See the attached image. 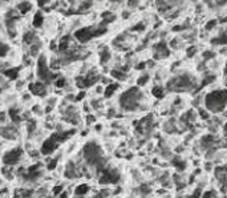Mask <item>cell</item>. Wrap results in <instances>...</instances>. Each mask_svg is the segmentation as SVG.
Listing matches in <instances>:
<instances>
[{
	"instance_id": "9f6ffc18",
	"label": "cell",
	"mask_w": 227,
	"mask_h": 198,
	"mask_svg": "<svg viewBox=\"0 0 227 198\" xmlns=\"http://www.w3.org/2000/svg\"><path fill=\"white\" fill-rule=\"evenodd\" d=\"M109 1H118V0H109Z\"/></svg>"
},
{
	"instance_id": "ba28073f",
	"label": "cell",
	"mask_w": 227,
	"mask_h": 198,
	"mask_svg": "<svg viewBox=\"0 0 227 198\" xmlns=\"http://www.w3.org/2000/svg\"><path fill=\"white\" fill-rule=\"evenodd\" d=\"M21 154H23V150L21 149H13V150H11V152H8L6 156L3 157V162L6 165H15V164H17L19 161H20V158H21Z\"/></svg>"
},
{
	"instance_id": "8992f818",
	"label": "cell",
	"mask_w": 227,
	"mask_h": 198,
	"mask_svg": "<svg viewBox=\"0 0 227 198\" xmlns=\"http://www.w3.org/2000/svg\"><path fill=\"white\" fill-rule=\"evenodd\" d=\"M75 37L80 43H88L90 39L94 37V27H85L75 32Z\"/></svg>"
},
{
	"instance_id": "ffe728a7",
	"label": "cell",
	"mask_w": 227,
	"mask_h": 198,
	"mask_svg": "<svg viewBox=\"0 0 227 198\" xmlns=\"http://www.w3.org/2000/svg\"><path fill=\"white\" fill-rule=\"evenodd\" d=\"M35 39H36V35H35V32H32V31H28V32H25V35H24V43L25 44H33L35 43Z\"/></svg>"
},
{
	"instance_id": "30bf717a",
	"label": "cell",
	"mask_w": 227,
	"mask_h": 198,
	"mask_svg": "<svg viewBox=\"0 0 227 198\" xmlns=\"http://www.w3.org/2000/svg\"><path fill=\"white\" fill-rule=\"evenodd\" d=\"M154 49H155V55H154L155 59H165L170 55L169 48H167L166 43H164V41L157 44V45L154 47Z\"/></svg>"
},
{
	"instance_id": "f6af8a7d",
	"label": "cell",
	"mask_w": 227,
	"mask_h": 198,
	"mask_svg": "<svg viewBox=\"0 0 227 198\" xmlns=\"http://www.w3.org/2000/svg\"><path fill=\"white\" fill-rule=\"evenodd\" d=\"M61 192H63V186H56L55 189H53V193H55L56 195H57V194H60Z\"/></svg>"
},
{
	"instance_id": "7c38bea8",
	"label": "cell",
	"mask_w": 227,
	"mask_h": 198,
	"mask_svg": "<svg viewBox=\"0 0 227 198\" xmlns=\"http://www.w3.org/2000/svg\"><path fill=\"white\" fill-rule=\"evenodd\" d=\"M32 9V4L29 3V1H20V3L16 6V11L19 12L20 15H25V13H28L29 11Z\"/></svg>"
},
{
	"instance_id": "7bdbcfd3",
	"label": "cell",
	"mask_w": 227,
	"mask_h": 198,
	"mask_svg": "<svg viewBox=\"0 0 227 198\" xmlns=\"http://www.w3.org/2000/svg\"><path fill=\"white\" fill-rule=\"evenodd\" d=\"M214 56H215V53H214V52H211V51H206L203 53V57L204 59H213Z\"/></svg>"
},
{
	"instance_id": "52a82bcc",
	"label": "cell",
	"mask_w": 227,
	"mask_h": 198,
	"mask_svg": "<svg viewBox=\"0 0 227 198\" xmlns=\"http://www.w3.org/2000/svg\"><path fill=\"white\" fill-rule=\"evenodd\" d=\"M120 180V174L116 170H102L100 177V184H116Z\"/></svg>"
},
{
	"instance_id": "681fc988",
	"label": "cell",
	"mask_w": 227,
	"mask_h": 198,
	"mask_svg": "<svg viewBox=\"0 0 227 198\" xmlns=\"http://www.w3.org/2000/svg\"><path fill=\"white\" fill-rule=\"evenodd\" d=\"M145 66H146V64H145V63H141V64H138V65H137V69H144Z\"/></svg>"
},
{
	"instance_id": "8fae6325",
	"label": "cell",
	"mask_w": 227,
	"mask_h": 198,
	"mask_svg": "<svg viewBox=\"0 0 227 198\" xmlns=\"http://www.w3.org/2000/svg\"><path fill=\"white\" fill-rule=\"evenodd\" d=\"M29 91H31L33 95H36V96H45V93H47V88H45V85H44L41 81L29 84Z\"/></svg>"
},
{
	"instance_id": "277c9868",
	"label": "cell",
	"mask_w": 227,
	"mask_h": 198,
	"mask_svg": "<svg viewBox=\"0 0 227 198\" xmlns=\"http://www.w3.org/2000/svg\"><path fill=\"white\" fill-rule=\"evenodd\" d=\"M84 156H85L86 161L92 165H96L97 168H100L102 165V157H101V149L96 145V144L90 142L84 148Z\"/></svg>"
},
{
	"instance_id": "7a4b0ae2",
	"label": "cell",
	"mask_w": 227,
	"mask_h": 198,
	"mask_svg": "<svg viewBox=\"0 0 227 198\" xmlns=\"http://www.w3.org/2000/svg\"><path fill=\"white\" fill-rule=\"evenodd\" d=\"M141 97V93L138 91V88H130L126 92H124L120 97L121 106L126 110H134L138 106V101Z\"/></svg>"
},
{
	"instance_id": "d4e9b609",
	"label": "cell",
	"mask_w": 227,
	"mask_h": 198,
	"mask_svg": "<svg viewBox=\"0 0 227 198\" xmlns=\"http://www.w3.org/2000/svg\"><path fill=\"white\" fill-rule=\"evenodd\" d=\"M76 175H77V173H76L75 165L70 162V164H69V168L66 169V172H65V177H68V178H75Z\"/></svg>"
},
{
	"instance_id": "4fadbf2b",
	"label": "cell",
	"mask_w": 227,
	"mask_h": 198,
	"mask_svg": "<svg viewBox=\"0 0 227 198\" xmlns=\"http://www.w3.org/2000/svg\"><path fill=\"white\" fill-rule=\"evenodd\" d=\"M19 72H20V68H9V69H6L3 72V75L6 77H8L9 80H15V78L19 76Z\"/></svg>"
},
{
	"instance_id": "5bb4252c",
	"label": "cell",
	"mask_w": 227,
	"mask_h": 198,
	"mask_svg": "<svg viewBox=\"0 0 227 198\" xmlns=\"http://www.w3.org/2000/svg\"><path fill=\"white\" fill-rule=\"evenodd\" d=\"M101 17H102V23L101 24H104V25H106V24H109V23H113V21L116 20V16L110 11H105L101 15Z\"/></svg>"
},
{
	"instance_id": "11a10c76",
	"label": "cell",
	"mask_w": 227,
	"mask_h": 198,
	"mask_svg": "<svg viewBox=\"0 0 227 198\" xmlns=\"http://www.w3.org/2000/svg\"><path fill=\"white\" fill-rule=\"evenodd\" d=\"M211 1H213V0H203V3H207V4L211 3Z\"/></svg>"
},
{
	"instance_id": "ab89813d",
	"label": "cell",
	"mask_w": 227,
	"mask_h": 198,
	"mask_svg": "<svg viewBox=\"0 0 227 198\" xmlns=\"http://www.w3.org/2000/svg\"><path fill=\"white\" fill-rule=\"evenodd\" d=\"M186 53H187V56H189V57H193V56L197 53V48H195V47H190V48H187Z\"/></svg>"
},
{
	"instance_id": "cb8c5ba5",
	"label": "cell",
	"mask_w": 227,
	"mask_h": 198,
	"mask_svg": "<svg viewBox=\"0 0 227 198\" xmlns=\"http://www.w3.org/2000/svg\"><path fill=\"white\" fill-rule=\"evenodd\" d=\"M110 76H113L114 78H117V80H125V77H126V75H125L122 71H118V69H113L112 72H110Z\"/></svg>"
},
{
	"instance_id": "6f0895ef",
	"label": "cell",
	"mask_w": 227,
	"mask_h": 198,
	"mask_svg": "<svg viewBox=\"0 0 227 198\" xmlns=\"http://www.w3.org/2000/svg\"><path fill=\"white\" fill-rule=\"evenodd\" d=\"M4 1H8V0H4Z\"/></svg>"
},
{
	"instance_id": "f35d334b",
	"label": "cell",
	"mask_w": 227,
	"mask_h": 198,
	"mask_svg": "<svg viewBox=\"0 0 227 198\" xmlns=\"http://www.w3.org/2000/svg\"><path fill=\"white\" fill-rule=\"evenodd\" d=\"M216 194L215 192H213V190H210V192H204L203 194H202V198H215Z\"/></svg>"
},
{
	"instance_id": "5b68a950",
	"label": "cell",
	"mask_w": 227,
	"mask_h": 198,
	"mask_svg": "<svg viewBox=\"0 0 227 198\" xmlns=\"http://www.w3.org/2000/svg\"><path fill=\"white\" fill-rule=\"evenodd\" d=\"M37 76L44 83H51L52 80L57 78V75L52 73L51 69L48 68V65H47V57L44 55H41L37 60Z\"/></svg>"
},
{
	"instance_id": "b9f144b4",
	"label": "cell",
	"mask_w": 227,
	"mask_h": 198,
	"mask_svg": "<svg viewBox=\"0 0 227 198\" xmlns=\"http://www.w3.org/2000/svg\"><path fill=\"white\" fill-rule=\"evenodd\" d=\"M199 115H201V117L203 118V120H207V118L210 117V115H209V112L204 109H199Z\"/></svg>"
},
{
	"instance_id": "816d5d0a",
	"label": "cell",
	"mask_w": 227,
	"mask_h": 198,
	"mask_svg": "<svg viewBox=\"0 0 227 198\" xmlns=\"http://www.w3.org/2000/svg\"><path fill=\"white\" fill-rule=\"evenodd\" d=\"M94 121V117L93 116H88V122H93Z\"/></svg>"
},
{
	"instance_id": "8d00e7d4",
	"label": "cell",
	"mask_w": 227,
	"mask_h": 198,
	"mask_svg": "<svg viewBox=\"0 0 227 198\" xmlns=\"http://www.w3.org/2000/svg\"><path fill=\"white\" fill-rule=\"evenodd\" d=\"M55 85L57 86V88H64V85H65V78H63V77L56 78V80H55Z\"/></svg>"
},
{
	"instance_id": "74e56055",
	"label": "cell",
	"mask_w": 227,
	"mask_h": 198,
	"mask_svg": "<svg viewBox=\"0 0 227 198\" xmlns=\"http://www.w3.org/2000/svg\"><path fill=\"white\" fill-rule=\"evenodd\" d=\"M39 51H40V47L36 45V44H32V47H31V56H36L39 53Z\"/></svg>"
},
{
	"instance_id": "f546056e",
	"label": "cell",
	"mask_w": 227,
	"mask_h": 198,
	"mask_svg": "<svg viewBox=\"0 0 227 198\" xmlns=\"http://www.w3.org/2000/svg\"><path fill=\"white\" fill-rule=\"evenodd\" d=\"M8 52H9L8 44L0 43V57H4V56H7V53H8Z\"/></svg>"
},
{
	"instance_id": "f5cc1de1",
	"label": "cell",
	"mask_w": 227,
	"mask_h": 198,
	"mask_svg": "<svg viewBox=\"0 0 227 198\" xmlns=\"http://www.w3.org/2000/svg\"><path fill=\"white\" fill-rule=\"evenodd\" d=\"M93 198H104V194H101V193H98V194H96Z\"/></svg>"
},
{
	"instance_id": "6da1fadb",
	"label": "cell",
	"mask_w": 227,
	"mask_h": 198,
	"mask_svg": "<svg viewBox=\"0 0 227 198\" xmlns=\"http://www.w3.org/2000/svg\"><path fill=\"white\" fill-rule=\"evenodd\" d=\"M227 92L224 89L214 91L204 97V105L211 112H222L226 108Z\"/></svg>"
},
{
	"instance_id": "44dd1931",
	"label": "cell",
	"mask_w": 227,
	"mask_h": 198,
	"mask_svg": "<svg viewBox=\"0 0 227 198\" xmlns=\"http://www.w3.org/2000/svg\"><path fill=\"white\" fill-rule=\"evenodd\" d=\"M152 93H153V96H154V97L162 98V97H164V93H165V92H164V88H162V86L157 85V86H153Z\"/></svg>"
},
{
	"instance_id": "d590c367",
	"label": "cell",
	"mask_w": 227,
	"mask_h": 198,
	"mask_svg": "<svg viewBox=\"0 0 227 198\" xmlns=\"http://www.w3.org/2000/svg\"><path fill=\"white\" fill-rule=\"evenodd\" d=\"M214 80H215V77H214V76H207V77L204 78L203 81H202V85H201V88H203V86L209 85V84H210V83H213Z\"/></svg>"
},
{
	"instance_id": "ac0fdd59",
	"label": "cell",
	"mask_w": 227,
	"mask_h": 198,
	"mask_svg": "<svg viewBox=\"0 0 227 198\" xmlns=\"http://www.w3.org/2000/svg\"><path fill=\"white\" fill-rule=\"evenodd\" d=\"M110 60V51L108 48H104L102 51L100 52V61L101 64H105Z\"/></svg>"
},
{
	"instance_id": "60d3db41",
	"label": "cell",
	"mask_w": 227,
	"mask_h": 198,
	"mask_svg": "<svg viewBox=\"0 0 227 198\" xmlns=\"http://www.w3.org/2000/svg\"><path fill=\"white\" fill-rule=\"evenodd\" d=\"M140 4V0H128V7L129 8H135Z\"/></svg>"
},
{
	"instance_id": "7402d4cb",
	"label": "cell",
	"mask_w": 227,
	"mask_h": 198,
	"mask_svg": "<svg viewBox=\"0 0 227 198\" xmlns=\"http://www.w3.org/2000/svg\"><path fill=\"white\" fill-rule=\"evenodd\" d=\"M88 192H89V186H88L86 184L78 185V186L76 187V194L77 195H85Z\"/></svg>"
},
{
	"instance_id": "3957f363",
	"label": "cell",
	"mask_w": 227,
	"mask_h": 198,
	"mask_svg": "<svg viewBox=\"0 0 227 198\" xmlns=\"http://www.w3.org/2000/svg\"><path fill=\"white\" fill-rule=\"evenodd\" d=\"M193 86H194V81H193V78L190 77L189 75L177 76V77H174L169 83V88L171 89V91H176V92L190 91Z\"/></svg>"
},
{
	"instance_id": "603a6c76",
	"label": "cell",
	"mask_w": 227,
	"mask_h": 198,
	"mask_svg": "<svg viewBox=\"0 0 227 198\" xmlns=\"http://www.w3.org/2000/svg\"><path fill=\"white\" fill-rule=\"evenodd\" d=\"M227 41L226 39V33H224V31L221 33V36H218V37H215L213 40V44H216V45H224Z\"/></svg>"
},
{
	"instance_id": "f1b7e54d",
	"label": "cell",
	"mask_w": 227,
	"mask_h": 198,
	"mask_svg": "<svg viewBox=\"0 0 227 198\" xmlns=\"http://www.w3.org/2000/svg\"><path fill=\"white\" fill-rule=\"evenodd\" d=\"M9 116H11L13 122H19V121H20V116H19V110L17 109H13V108L9 109Z\"/></svg>"
},
{
	"instance_id": "4316f807",
	"label": "cell",
	"mask_w": 227,
	"mask_h": 198,
	"mask_svg": "<svg viewBox=\"0 0 227 198\" xmlns=\"http://www.w3.org/2000/svg\"><path fill=\"white\" fill-rule=\"evenodd\" d=\"M92 7V0H84L81 6L78 7V12H84V11H88V9Z\"/></svg>"
},
{
	"instance_id": "836d02e7",
	"label": "cell",
	"mask_w": 227,
	"mask_h": 198,
	"mask_svg": "<svg viewBox=\"0 0 227 198\" xmlns=\"http://www.w3.org/2000/svg\"><path fill=\"white\" fill-rule=\"evenodd\" d=\"M147 81H149V76H147V75L141 76V77H140V78L137 80V85H138V86H144L145 84L147 83Z\"/></svg>"
},
{
	"instance_id": "9c48e42d",
	"label": "cell",
	"mask_w": 227,
	"mask_h": 198,
	"mask_svg": "<svg viewBox=\"0 0 227 198\" xmlns=\"http://www.w3.org/2000/svg\"><path fill=\"white\" fill-rule=\"evenodd\" d=\"M56 146H57V141H56L55 136L52 134L48 140L44 141L43 146H41V153H43V154H51V153L56 149Z\"/></svg>"
},
{
	"instance_id": "e575fe53",
	"label": "cell",
	"mask_w": 227,
	"mask_h": 198,
	"mask_svg": "<svg viewBox=\"0 0 227 198\" xmlns=\"http://www.w3.org/2000/svg\"><path fill=\"white\" fill-rule=\"evenodd\" d=\"M144 29H145V24L142 23V21H140L138 24H135V25L133 27L132 31L133 32H141V31H144Z\"/></svg>"
},
{
	"instance_id": "1f68e13d",
	"label": "cell",
	"mask_w": 227,
	"mask_h": 198,
	"mask_svg": "<svg viewBox=\"0 0 227 198\" xmlns=\"http://www.w3.org/2000/svg\"><path fill=\"white\" fill-rule=\"evenodd\" d=\"M218 25V20L216 19H213V20H210L209 23H206V25H204V29L206 31H211V29L214 28V27Z\"/></svg>"
},
{
	"instance_id": "2e32d148",
	"label": "cell",
	"mask_w": 227,
	"mask_h": 198,
	"mask_svg": "<svg viewBox=\"0 0 227 198\" xmlns=\"http://www.w3.org/2000/svg\"><path fill=\"white\" fill-rule=\"evenodd\" d=\"M68 49H69V36H64L60 40V43H59V51H60L61 53H64V52H66Z\"/></svg>"
},
{
	"instance_id": "d6986e66",
	"label": "cell",
	"mask_w": 227,
	"mask_h": 198,
	"mask_svg": "<svg viewBox=\"0 0 227 198\" xmlns=\"http://www.w3.org/2000/svg\"><path fill=\"white\" fill-rule=\"evenodd\" d=\"M117 89H118V84H109V85L105 88L104 95H105V97H110V96H113V93H114Z\"/></svg>"
},
{
	"instance_id": "f907efd6",
	"label": "cell",
	"mask_w": 227,
	"mask_h": 198,
	"mask_svg": "<svg viewBox=\"0 0 227 198\" xmlns=\"http://www.w3.org/2000/svg\"><path fill=\"white\" fill-rule=\"evenodd\" d=\"M129 15H130V12H129V11H124L122 16H124V19H128V17H129Z\"/></svg>"
},
{
	"instance_id": "d6a6232c",
	"label": "cell",
	"mask_w": 227,
	"mask_h": 198,
	"mask_svg": "<svg viewBox=\"0 0 227 198\" xmlns=\"http://www.w3.org/2000/svg\"><path fill=\"white\" fill-rule=\"evenodd\" d=\"M1 134H3L6 138H12V137H15V130L12 129V128H7L6 130H3Z\"/></svg>"
},
{
	"instance_id": "83f0119b",
	"label": "cell",
	"mask_w": 227,
	"mask_h": 198,
	"mask_svg": "<svg viewBox=\"0 0 227 198\" xmlns=\"http://www.w3.org/2000/svg\"><path fill=\"white\" fill-rule=\"evenodd\" d=\"M173 165L177 166V169L178 170H183L185 168H186V162L182 161V160H179V158H174V160H173Z\"/></svg>"
},
{
	"instance_id": "ee69618b",
	"label": "cell",
	"mask_w": 227,
	"mask_h": 198,
	"mask_svg": "<svg viewBox=\"0 0 227 198\" xmlns=\"http://www.w3.org/2000/svg\"><path fill=\"white\" fill-rule=\"evenodd\" d=\"M56 165H57V160H52V162H49V164H48V169L49 170H53L56 168Z\"/></svg>"
},
{
	"instance_id": "e0dca14e",
	"label": "cell",
	"mask_w": 227,
	"mask_h": 198,
	"mask_svg": "<svg viewBox=\"0 0 227 198\" xmlns=\"http://www.w3.org/2000/svg\"><path fill=\"white\" fill-rule=\"evenodd\" d=\"M214 142H215V137H214L213 134H207V136H203V137H202V145H203L204 148L211 146Z\"/></svg>"
},
{
	"instance_id": "4dcf8cb0",
	"label": "cell",
	"mask_w": 227,
	"mask_h": 198,
	"mask_svg": "<svg viewBox=\"0 0 227 198\" xmlns=\"http://www.w3.org/2000/svg\"><path fill=\"white\" fill-rule=\"evenodd\" d=\"M32 192L31 190H21V192L16 193V198H31Z\"/></svg>"
},
{
	"instance_id": "484cf974",
	"label": "cell",
	"mask_w": 227,
	"mask_h": 198,
	"mask_svg": "<svg viewBox=\"0 0 227 198\" xmlns=\"http://www.w3.org/2000/svg\"><path fill=\"white\" fill-rule=\"evenodd\" d=\"M224 174H226V168L224 166H219L215 169V175L221 178V181L224 184Z\"/></svg>"
},
{
	"instance_id": "bcb514c9",
	"label": "cell",
	"mask_w": 227,
	"mask_h": 198,
	"mask_svg": "<svg viewBox=\"0 0 227 198\" xmlns=\"http://www.w3.org/2000/svg\"><path fill=\"white\" fill-rule=\"evenodd\" d=\"M199 195H201V189H197L194 192V194L191 195V198H199Z\"/></svg>"
},
{
	"instance_id": "c3c4849f",
	"label": "cell",
	"mask_w": 227,
	"mask_h": 198,
	"mask_svg": "<svg viewBox=\"0 0 227 198\" xmlns=\"http://www.w3.org/2000/svg\"><path fill=\"white\" fill-rule=\"evenodd\" d=\"M37 4H39L40 7H44V6L47 4V0H37Z\"/></svg>"
},
{
	"instance_id": "db71d44e",
	"label": "cell",
	"mask_w": 227,
	"mask_h": 198,
	"mask_svg": "<svg viewBox=\"0 0 227 198\" xmlns=\"http://www.w3.org/2000/svg\"><path fill=\"white\" fill-rule=\"evenodd\" d=\"M61 198H66V193L63 192V194H61Z\"/></svg>"
},
{
	"instance_id": "7dc6e473",
	"label": "cell",
	"mask_w": 227,
	"mask_h": 198,
	"mask_svg": "<svg viewBox=\"0 0 227 198\" xmlns=\"http://www.w3.org/2000/svg\"><path fill=\"white\" fill-rule=\"evenodd\" d=\"M84 97H85V92H81L80 95H77V97H76V101H81Z\"/></svg>"
},
{
	"instance_id": "9a60e30c",
	"label": "cell",
	"mask_w": 227,
	"mask_h": 198,
	"mask_svg": "<svg viewBox=\"0 0 227 198\" xmlns=\"http://www.w3.org/2000/svg\"><path fill=\"white\" fill-rule=\"evenodd\" d=\"M32 24H33L35 28H40V27L44 24V16H43V13H41V12H36V13H35Z\"/></svg>"
}]
</instances>
